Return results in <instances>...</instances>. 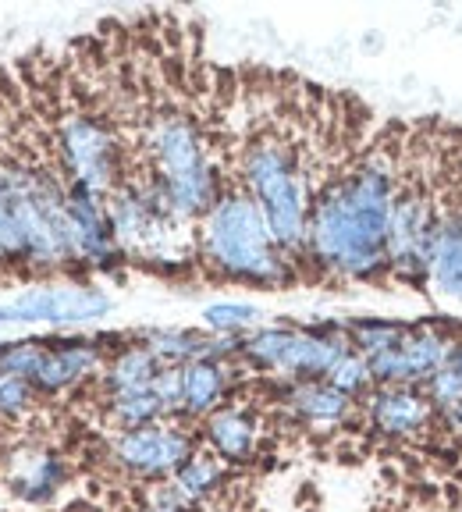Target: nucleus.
Instances as JSON below:
<instances>
[{
  "mask_svg": "<svg viewBox=\"0 0 462 512\" xmlns=\"http://www.w3.org/2000/svg\"><path fill=\"white\" fill-rule=\"evenodd\" d=\"M402 168L399 150L377 143L367 157L320 185L306 228V256L313 264L338 278H374L388 271V235Z\"/></svg>",
  "mask_w": 462,
  "mask_h": 512,
  "instance_id": "nucleus-1",
  "label": "nucleus"
},
{
  "mask_svg": "<svg viewBox=\"0 0 462 512\" xmlns=\"http://www.w3.org/2000/svg\"><path fill=\"white\" fill-rule=\"evenodd\" d=\"M200 256L217 274L256 285H281L292 278L285 249L274 242L260 207L246 189H224L221 200L200 217Z\"/></svg>",
  "mask_w": 462,
  "mask_h": 512,
  "instance_id": "nucleus-2",
  "label": "nucleus"
},
{
  "mask_svg": "<svg viewBox=\"0 0 462 512\" xmlns=\"http://www.w3.org/2000/svg\"><path fill=\"white\" fill-rule=\"evenodd\" d=\"M242 189L253 196L288 260L306 253L313 189L299 146H292V139L278 132H260L256 139H249L242 153Z\"/></svg>",
  "mask_w": 462,
  "mask_h": 512,
  "instance_id": "nucleus-3",
  "label": "nucleus"
},
{
  "mask_svg": "<svg viewBox=\"0 0 462 512\" xmlns=\"http://www.w3.org/2000/svg\"><path fill=\"white\" fill-rule=\"evenodd\" d=\"M146 175L168 192L178 221H196L221 200V178L200 125L185 111H160L146 125Z\"/></svg>",
  "mask_w": 462,
  "mask_h": 512,
  "instance_id": "nucleus-4",
  "label": "nucleus"
},
{
  "mask_svg": "<svg viewBox=\"0 0 462 512\" xmlns=\"http://www.w3.org/2000/svg\"><path fill=\"white\" fill-rule=\"evenodd\" d=\"M57 153H61V171L68 185H79L100 200H107L121 185V143L111 125L96 114H64L57 125Z\"/></svg>",
  "mask_w": 462,
  "mask_h": 512,
  "instance_id": "nucleus-5",
  "label": "nucleus"
},
{
  "mask_svg": "<svg viewBox=\"0 0 462 512\" xmlns=\"http://www.w3.org/2000/svg\"><path fill=\"white\" fill-rule=\"evenodd\" d=\"M242 352L263 370H274L292 381H324L352 342L338 335H320V331H292V328H267L256 331L242 342Z\"/></svg>",
  "mask_w": 462,
  "mask_h": 512,
  "instance_id": "nucleus-6",
  "label": "nucleus"
},
{
  "mask_svg": "<svg viewBox=\"0 0 462 512\" xmlns=\"http://www.w3.org/2000/svg\"><path fill=\"white\" fill-rule=\"evenodd\" d=\"M441 210L434 207L431 185L416 171L402 168V189L391 214L388 235V274L402 281H427V249Z\"/></svg>",
  "mask_w": 462,
  "mask_h": 512,
  "instance_id": "nucleus-7",
  "label": "nucleus"
},
{
  "mask_svg": "<svg viewBox=\"0 0 462 512\" xmlns=\"http://www.w3.org/2000/svg\"><path fill=\"white\" fill-rule=\"evenodd\" d=\"M192 452H196L192 438L178 424H168V420H157V424L118 434L111 448L114 463L125 466L136 477H150V480H171Z\"/></svg>",
  "mask_w": 462,
  "mask_h": 512,
  "instance_id": "nucleus-8",
  "label": "nucleus"
},
{
  "mask_svg": "<svg viewBox=\"0 0 462 512\" xmlns=\"http://www.w3.org/2000/svg\"><path fill=\"white\" fill-rule=\"evenodd\" d=\"M455 342L438 328H409L399 345L367 356L377 384H427L452 356Z\"/></svg>",
  "mask_w": 462,
  "mask_h": 512,
  "instance_id": "nucleus-9",
  "label": "nucleus"
},
{
  "mask_svg": "<svg viewBox=\"0 0 462 512\" xmlns=\"http://www.w3.org/2000/svg\"><path fill=\"white\" fill-rule=\"evenodd\" d=\"M111 310L107 292L93 285H54L29 288L11 303H0V320H47V324H79L104 317Z\"/></svg>",
  "mask_w": 462,
  "mask_h": 512,
  "instance_id": "nucleus-10",
  "label": "nucleus"
},
{
  "mask_svg": "<svg viewBox=\"0 0 462 512\" xmlns=\"http://www.w3.org/2000/svg\"><path fill=\"white\" fill-rule=\"evenodd\" d=\"M367 420L384 438H416L434 420V402L420 384H374L363 395Z\"/></svg>",
  "mask_w": 462,
  "mask_h": 512,
  "instance_id": "nucleus-11",
  "label": "nucleus"
},
{
  "mask_svg": "<svg viewBox=\"0 0 462 512\" xmlns=\"http://www.w3.org/2000/svg\"><path fill=\"white\" fill-rule=\"evenodd\" d=\"M427 285L448 299H462V207L438 214L427 249Z\"/></svg>",
  "mask_w": 462,
  "mask_h": 512,
  "instance_id": "nucleus-12",
  "label": "nucleus"
},
{
  "mask_svg": "<svg viewBox=\"0 0 462 512\" xmlns=\"http://www.w3.org/2000/svg\"><path fill=\"white\" fill-rule=\"evenodd\" d=\"M285 402L310 427H342L356 409V399L327 381H295L285 392Z\"/></svg>",
  "mask_w": 462,
  "mask_h": 512,
  "instance_id": "nucleus-13",
  "label": "nucleus"
},
{
  "mask_svg": "<svg viewBox=\"0 0 462 512\" xmlns=\"http://www.w3.org/2000/svg\"><path fill=\"white\" fill-rule=\"evenodd\" d=\"M203 438H207L210 452H217L224 463H246V459H253L260 431L246 409L221 406L203 420Z\"/></svg>",
  "mask_w": 462,
  "mask_h": 512,
  "instance_id": "nucleus-14",
  "label": "nucleus"
},
{
  "mask_svg": "<svg viewBox=\"0 0 462 512\" xmlns=\"http://www.w3.org/2000/svg\"><path fill=\"white\" fill-rule=\"evenodd\" d=\"M96 367H100V352L93 345L64 342L43 352V363L32 374V384H36V392H61V388H72L82 377H89Z\"/></svg>",
  "mask_w": 462,
  "mask_h": 512,
  "instance_id": "nucleus-15",
  "label": "nucleus"
},
{
  "mask_svg": "<svg viewBox=\"0 0 462 512\" xmlns=\"http://www.w3.org/2000/svg\"><path fill=\"white\" fill-rule=\"evenodd\" d=\"M228 392V370L221 360H192L182 367V416L207 420Z\"/></svg>",
  "mask_w": 462,
  "mask_h": 512,
  "instance_id": "nucleus-16",
  "label": "nucleus"
},
{
  "mask_svg": "<svg viewBox=\"0 0 462 512\" xmlns=\"http://www.w3.org/2000/svg\"><path fill=\"white\" fill-rule=\"evenodd\" d=\"M224 477H228V463H224L217 452H210V448H196V452L178 466L171 484L178 488V495H185L192 505H200L203 498L221 491Z\"/></svg>",
  "mask_w": 462,
  "mask_h": 512,
  "instance_id": "nucleus-17",
  "label": "nucleus"
},
{
  "mask_svg": "<svg viewBox=\"0 0 462 512\" xmlns=\"http://www.w3.org/2000/svg\"><path fill=\"white\" fill-rule=\"evenodd\" d=\"M160 367L164 363L153 356L146 345H136V349H125L114 356V363L107 367V395L118 392H146L157 381Z\"/></svg>",
  "mask_w": 462,
  "mask_h": 512,
  "instance_id": "nucleus-18",
  "label": "nucleus"
},
{
  "mask_svg": "<svg viewBox=\"0 0 462 512\" xmlns=\"http://www.w3.org/2000/svg\"><path fill=\"white\" fill-rule=\"evenodd\" d=\"M61 480H64L61 459L50 456V452H32V456H22L11 484H15V495L25 498V502H43V498H50L61 488Z\"/></svg>",
  "mask_w": 462,
  "mask_h": 512,
  "instance_id": "nucleus-19",
  "label": "nucleus"
},
{
  "mask_svg": "<svg viewBox=\"0 0 462 512\" xmlns=\"http://www.w3.org/2000/svg\"><path fill=\"white\" fill-rule=\"evenodd\" d=\"M327 384H335L338 392H345L349 399H363V395L374 388V374H370V363H367V356L363 352H345L342 360L331 367V374L324 377Z\"/></svg>",
  "mask_w": 462,
  "mask_h": 512,
  "instance_id": "nucleus-20",
  "label": "nucleus"
},
{
  "mask_svg": "<svg viewBox=\"0 0 462 512\" xmlns=\"http://www.w3.org/2000/svg\"><path fill=\"white\" fill-rule=\"evenodd\" d=\"M406 331L409 328H402V324H388V320H363V324H356L349 335H352L356 352H363V356H377V352L399 345Z\"/></svg>",
  "mask_w": 462,
  "mask_h": 512,
  "instance_id": "nucleus-21",
  "label": "nucleus"
},
{
  "mask_svg": "<svg viewBox=\"0 0 462 512\" xmlns=\"http://www.w3.org/2000/svg\"><path fill=\"white\" fill-rule=\"evenodd\" d=\"M36 399V384L25 377L0 374V416H22Z\"/></svg>",
  "mask_w": 462,
  "mask_h": 512,
  "instance_id": "nucleus-22",
  "label": "nucleus"
},
{
  "mask_svg": "<svg viewBox=\"0 0 462 512\" xmlns=\"http://www.w3.org/2000/svg\"><path fill=\"white\" fill-rule=\"evenodd\" d=\"M203 317H207V324L217 331H242L256 320V310L246 303H214V306H207Z\"/></svg>",
  "mask_w": 462,
  "mask_h": 512,
  "instance_id": "nucleus-23",
  "label": "nucleus"
},
{
  "mask_svg": "<svg viewBox=\"0 0 462 512\" xmlns=\"http://www.w3.org/2000/svg\"><path fill=\"white\" fill-rule=\"evenodd\" d=\"M192 509H196V505H192L185 495H178V488L171 484V480H164V484L150 488L146 505H143V512H192Z\"/></svg>",
  "mask_w": 462,
  "mask_h": 512,
  "instance_id": "nucleus-24",
  "label": "nucleus"
},
{
  "mask_svg": "<svg viewBox=\"0 0 462 512\" xmlns=\"http://www.w3.org/2000/svg\"><path fill=\"white\" fill-rule=\"evenodd\" d=\"M459 203H462V168H459Z\"/></svg>",
  "mask_w": 462,
  "mask_h": 512,
  "instance_id": "nucleus-25",
  "label": "nucleus"
}]
</instances>
